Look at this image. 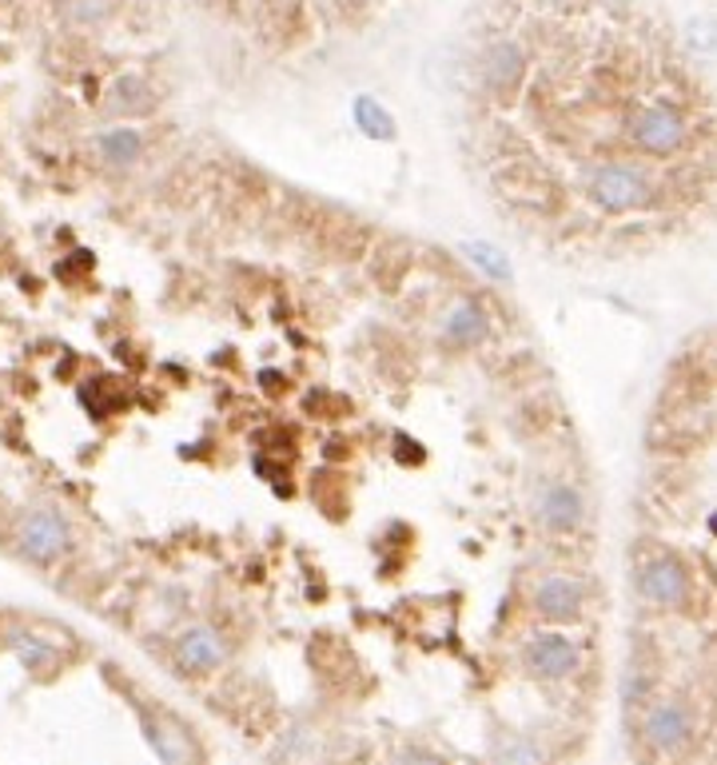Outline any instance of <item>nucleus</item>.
<instances>
[{
	"mask_svg": "<svg viewBox=\"0 0 717 765\" xmlns=\"http://www.w3.org/2000/svg\"><path fill=\"white\" fill-rule=\"evenodd\" d=\"M395 765H442L439 757H430V754H402Z\"/></svg>",
	"mask_w": 717,
	"mask_h": 765,
	"instance_id": "aec40b11",
	"label": "nucleus"
},
{
	"mask_svg": "<svg viewBox=\"0 0 717 765\" xmlns=\"http://www.w3.org/2000/svg\"><path fill=\"white\" fill-rule=\"evenodd\" d=\"M12 646H17L20 662H24L32 674H52V669H60V654L52 650V642L37 638V634H12Z\"/></svg>",
	"mask_w": 717,
	"mask_h": 765,
	"instance_id": "ddd939ff",
	"label": "nucleus"
},
{
	"mask_svg": "<svg viewBox=\"0 0 717 765\" xmlns=\"http://www.w3.org/2000/svg\"><path fill=\"white\" fill-rule=\"evenodd\" d=\"M634 586L646 603L654 606H681L689 598V574L678 558L658 555V558H646L634 574Z\"/></svg>",
	"mask_w": 717,
	"mask_h": 765,
	"instance_id": "7ed1b4c3",
	"label": "nucleus"
},
{
	"mask_svg": "<svg viewBox=\"0 0 717 765\" xmlns=\"http://www.w3.org/2000/svg\"><path fill=\"white\" fill-rule=\"evenodd\" d=\"M355 120H359V128H364L371 140H395V120L387 116V108L375 105L371 96H359V100H355Z\"/></svg>",
	"mask_w": 717,
	"mask_h": 765,
	"instance_id": "2eb2a0df",
	"label": "nucleus"
},
{
	"mask_svg": "<svg viewBox=\"0 0 717 765\" xmlns=\"http://www.w3.org/2000/svg\"><path fill=\"white\" fill-rule=\"evenodd\" d=\"M526 666L535 669L538 678H566L578 669V646L562 634H538L526 646Z\"/></svg>",
	"mask_w": 717,
	"mask_h": 765,
	"instance_id": "6e6552de",
	"label": "nucleus"
},
{
	"mask_svg": "<svg viewBox=\"0 0 717 765\" xmlns=\"http://www.w3.org/2000/svg\"><path fill=\"white\" fill-rule=\"evenodd\" d=\"M68 546V526L60 515H52V510H37V515H29L24 523H20V550L29 558H37V563H52V558L64 555Z\"/></svg>",
	"mask_w": 717,
	"mask_h": 765,
	"instance_id": "423d86ee",
	"label": "nucleus"
},
{
	"mask_svg": "<svg viewBox=\"0 0 717 765\" xmlns=\"http://www.w3.org/2000/svg\"><path fill=\"white\" fill-rule=\"evenodd\" d=\"M140 136L132 132V128H112V132L100 136V156H104L108 163H116V168H125V163H132L136 156H140Z\"/></svg>",
	"mask_w": 717,
	"mask_h": 765,
	"instance_id": "4468645a",
	"label": "nucleus"
},
{
	"mask_svg": "<svg viewBox=\"0 0 717 765\" xmlns=\"http://www.w3.org/2000/svg\"><path fill=\"white\" fill-rule=\"evenodd\" d=\"M112 96H116V108H125V112H140V108L152 105V100H148V88H143V80H136V77L116 80Z\"/></svg>",
	"mask_w": 717,
	"mask_h": 765,
	"instance_id": "a211bd4d",
	"label": "nucleus"
},
{
	"mask_svg": "<svg viewBox=\"0 0 717 765\" xmlns=\"http://www.w3.org/2000/svg\"><path fill=\"white\" fill-rule=\"evenodd\" d=\"M586 196L603 211L610 216H621V211L646 208L654 200V183L646 180L641 168L634 163H598L590 176H586Z\"/></svg>",
	"mask_w": 717,
	"mask_h": 765,
	"instance_id": "f257e3e1",
	"label": "nucleus"
},
{
	"mask_svg": "<svg viewBox=\"0 0 717 765\" xmlns=\"http://www.w3.org/2000/svg\"><path fill=\"white\" fill-rule=\"evenodd\" d=\"M180 674H208L223 662V638L211 626H191L172 650Z\"/></svg>",
	"mask_w": 717,
	"mask_h": 765,
	"instance_id": "1a4fd4ad",
	"label": "nucleus"
},
{
	"mask_svg": "<svg viewBox=\"0 0 717 765\" xmlns=\"http://www.w3.org/2000/svg\"><path fill=\"white\" fill-rule=\"evenodd\" d=\"M140 726L148 734V746L156 749L163 765H200V749H196V742L180 722L152 714V709H140Z\"/></svg>",
	"mask_w": 717,
	"mask_h": 765,
	"instance_id": "39448f33",
	"label": "nucleus"
},
{
	"mask_svg": "<svg viewBox=\"0 0 717 765\" xmlns=\"http://www.w3.org/2000/svg\"><path fill=\"white\" fill-rule=\"evenodd\" d=\"M490 765H546V754L535 737H510V742L498 746V754Z\"/></svg>",
	"mask_w": 717,
	"mask_h": 765,
	"instance_id": "dca6fc26",
	"label": "nucleus"
},
{
	"mask_svg": "<svg viewBox=\"0 0 717 765\" xmlns=\"http://www.w3.org/2000/svg\"><path fill=\"white\" fill-rule=\"evenodd\" d=\"M538 518L546 530H574L586 518V503L570 483H550L538 498Z\"/></svg>",
	"mask_w": 717,
	"mask_h": 765,
	"instance_id": "9d476101",
	"label": "nucleus"
},
{
	"mask_svg": "<svg viewBox=\"0 0 717 765\" xmlns=\"http://www.w3.org/2000/svg\"><path fill=\"white\" fill-rule=\"evenodd\" d=\"M482 77L495 92H510L522 80V48L510 44V40L490 44L487 57H482Z\"/></svg>",
	"mask_w": 717,
	"mask_h": 765,
	"instance_id": "9b49d317",
	"label": "nucleus"
},
{
	"mask_svg": "<svg viewBox=\"0 0 717 765\" xmlns=\"http://www.w3.org/2000/svg\"><path fill=\"white\" fill-rule=\"evenodd\" d=\"M582 603H586L582 583H574V578H566V574H546L535 590V610L550 622L578 618V614H582Z\"/></svg>",
	"mask_w": 717,
	"mask_h": 765,
	"instance_id": "0eeeda50",
	"label": "nucleus"
},
{
	"mask_svg": "<svg viewBox=\"0 0 717 765\" xmlns=\"http://www.w3.org/2000/svg\"><path fill=\"white\" fill-rule=\"evenodd\" d=\"M694 734H698V722H694V709L681 698H666L641 714V737L658 754H681L694 742Z\"/></svg>",
	"mask_w": 717,
	"mask_h": 765,
	"instance_id": "f03ea898",
	"label": "nucleus"
},
{
	"mask_svg": "<svg viewBox=\"0 0 717 765\" xmlns=\"http://www.w3.org/2000/svg\"><path fill=\"white\" fill-rule=\"evenodd\" d=\"M630 136H634V143H638L641 152L674 156L681 143H686V120H681V116L674 112L669 105H650V108H641V112L634 116Z\"/></svg>",
	"mask_w": 717,
	"mask_h": 765,
	"instance_id": "20e7f679",
	"label": "nucleus"
},
{
	"mask_svg": "<svg viewBox=\"0 0 717 765\" xmlns=\"http://www.w3.org/2000/svg\"><path fill=\"white\" fill-rule=\"evenodd\" d=\"M108 9H112V0H60V12H64L68 20H77V24H92V20H100Z\"/></svg>",
	"mask_w": 717,
	"mask_h": 765,
	"instance_id": "6ab92c4d",
	"label": "nucleus"
},
{
	"mask_svg": "<svg viewBox=\"0 0 717 765\" xmlns=\"http://www.w3.org/2000/svg\"><path fill=\"white\" fill-rule=\"evenodd\" d=\"M462 251H467L470 264H475L478 271H487L490 279H498V284H507L510 279V264L498 248H490V244H462Z\"/></svg>",
	"mask_w": 717,
	"mask_h": 765,
	"instance_id": "f3484780",
	"label": "nucleus"
},
{
	"mask_svg": "<svg viewBox=\"0 0 717 765\" xmlns=\"http://www.w3.org/2000/svg\"><path fill=\"white\" fill-rule=\"evenodd\" d=\"M490 331L487 316H482V307H475L470 299H462V304H455L447 311V339L459 347H475L482 344Z\"/></svg>",
	"mask_w": 717,
	"mask_h": 765,
	"instance_id": "f8f14e48",
	"label": "nucleus"
}]
</instances>
